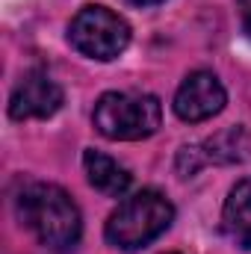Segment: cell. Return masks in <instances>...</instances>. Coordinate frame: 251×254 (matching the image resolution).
I'll list each match as a JSON object with an SVG mask.
<instances>
[{
	"label": "cell",
	"instance_id": "6da1fadb",
	"mask_svg": "<svg viewBox=\"0 0 251 254\" xmlns=\"http://www.w3.org/2000/svg\"><path fill=\"white\" fill-rule=\"evenodd\" d=\"M21 225L48 249H71L80 240V210L57 184H27L18 195Z\"/></svg>",
	"mask_w": 251,
	"mask_h": 254
},
{
	"label": "cell",
	"instance_id": "7a4b0ae2",
	"mask_svg": "<svg viewBox=\"0 0 251 254\" xmlns=\"http://www.w3.org/2000/svg\"><path fill=\"white\" fill-rule=\"evenodd\" d=\"M172 219H175V207L163 192L142 190L119 204V210L107 219L104 234L116 249L136 252L154 243L172 225Z\"/></svg>",
	"mask_w": 251,
	"mask_h": 254
},
{
	"label": "cell",
	"instance_id": "3957f363",
	"mask_svg": "<svg viewBox=\"0 0 251 254\" xmlns=\"http://www.w3.org/2000/svg\"><path fill=\"white\" fill-rule=\"evenodd\" d=\"M163 107L154 95H130V92H107L95 104V127L107 139L136 142L148 139L160 130Z\"/></svg>",
	"mask_w": 251,
	"mask_h": 254
},
{
	"label": "cell",
	"instance_id": "277c9868",
	"mask_svg": "<svg viewBox=\"0 0 251 254\" xmlns=\"http://www.w3.org/2000/svg\"><path fill=\"white\" fill-rule=\"evenodd\" d=\"M68 42L83 57L110 63L130 45V27L107 6H83L68 27Z\"/></svg>",
	"mask_w": 251,
	"mask_h": 254
},
{
	"label": "cell",
	"instance_id": "5b68a950",
	"mask_svg": "<svg viewBox=\"0 0 251 254\" xmlns=\"http://www.w3.org/2000/svg\"><path fill=\"white\" fill-rule=\"evenodd\" d=\"M251 157V133L246 127H228L216 136L204 139L201 145H187L178 154V172L181 178H192L201 166H234Z\"/></svg>",
	"mask_w": 251,
	"mask_h": 254
},
{
	"label": "cell",
	"instance_id": "8992f818",
	"mask_svg": "<svg viewBox=\"0 0 251 254\" xmlns=\"http://www.w3.org/2000/svg\"><path fill=\"white\" fill-rule=\"evenodd\" d=\"M60 107H63V89L45 71H27L9 98V116L15 122L51 119Z\"/></svg>",
	"mask_w": 251,
	"mask_h": 254
},
{
	"label": "cell",
	"instance_id": "52a82bcc",
	"mask_svg": "<svg viewBox=\"0 0 251 254\" xmlns=\"http://www.w3.org/2000/svg\"><path fill=\"white\" fill-rule=\"evenodd\" d=\"M228 95L225 86L219 83L216 74L210 71H195L181 83L178 95H175V113L184 122H207L216 113H222Z\"/></svg>",
	"mask_w": 251,
	"mask_h": 254
},
{
	"label": "cell",
	"instance_id": "ba28073f",
	"mask_svg": "<svg viewBox=\"0 0 251 254\" xmlns=\"http://www.w3.org/2000/svg\"><path fill=\"white\" fill-rule=\"evenodd\" d=\"M83 166H86V178L89 184L98 192L110 195V198H119L130 190V172H127L122 163H116L113 157L101 154V151H86L83 154Z\"/></svg>",
	"mask_w": 251,
	"mask_h": 254
},
{
	"label": "cell",
	"instance_id": "9c48e42d",
	"mask_svg": "<svg viewBox=\"0 0 251 254\" xmlns=\"http://www.w3.org/2000/svg\"><path fill=\"white\" fill-rule=\"evenodd\" d=\"M222 225L237 246L251 252V181H240L231 190L222 210Z\"/></svg>",
	"mask_w": 251,
	"mask_h": 254
},
{
	"label": "cell",
	"instance_id": "30bf717a",
	"mask_svg": "<svg viewBox=\"0 0 251 254\" xmlns=\"http://www.w3.org/2000/svg\"><path fill=\"white\" fill-rule=\"evenodd\" d=\"M243 6V24H246V33L251 36V0H240Z\"/></svg>",
	"mask_w": 251,
	"mask_h": 254
},
{
	"label": "cell",
	"instance_id": "8fae6325",
	"mask_svg": "<svg viewBox=\"0 0 251 254\" xmlns=\"http://www.w3.org/2000/svg\"><path fill=\"white\" fill-rule=\"evenodd\" d=\"M130 3H136V6H154V3H163V0H130Z\"/></svg>",
	"mask_w": 251,
	"mask_h": 254
}]
</instances>
